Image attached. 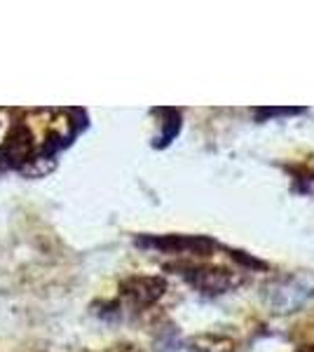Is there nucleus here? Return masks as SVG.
<instances>
[{
	"instance_id": "1",
	"label": "nucleus",
	"mask_w": 314,
	"mask_h": 352,
	"mask_svg": "<svg viewBox=\"0 0 314 352\" xmlns=\"http://www.w3.org/2000/svg\"><path fill=\"white\" fill-rule=\"evenodd\" d=\"M174 270L183 275L192 287L204 294H225L237 285V277L230 268L223 265H202V263H176Z\"/></svg>"
},
{
	"instance_id": "2",
	"label": "nucleus",
	"mask_w": 314,
	"mask_h": 352,
	"mask_svg": "<svg viewBox=\"0 0 314 352\" xmlns=\"http://www.w3.org/2000/svg\"><path fill=\"white\" fill-rule=\"evenodd\" d=\"M164 289H167V282H164L162 277L141 275V277H129V280H124L120 292H122V296L127 298L129 303L139 305V308H146V305H153L162 296Z\"/></svg>"
},
{
	"instance_id": "3",
	"label": "nucleus",
	"mask_w": 314,
	"mask_h": 352,
	"mask_svg": "<svg viewBox=\"0 0 314 352\" xmlns=\"http://www.w3.org/2000/svg\"><path fill=\"white\" fill-rule=\"evenodd\" d=\"M235 350V343L225 336H218V333H207V336H199L192 340V352H232Z\"/></svg>"
},
{
	"instance_id": "4",
	"label": "nucleus",
	"mask_w": 314,
	"mask_h": 352,
	"mask_svg": "<svg viewBox=\"0 0 314 352\" xmlns=\"http://www.w3.org/2000/svg\"><path fill=\"white\" fill-rule=\"evenodd\" d=\"M104 352H141L136 345H129V343H120V345H111L108 350H104Z\"/></svg>"
},
{
	"instance_id": "5",
	"label": "nucleus",
	"mask_w": 314,
	"mask_h": 352,
	"mask_svg": "<svg viewBox=\"0 0 314 352\" xmlns=\"http://www.w3.org/2000/svg\"><path fill=\"white\" fill-rule=\"evenodd\" d=\"M298 352H314V345H310V348H300Z\"/></svg>"
}]
</instances>
